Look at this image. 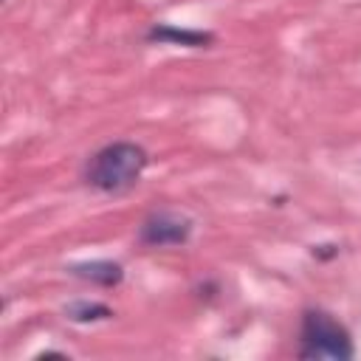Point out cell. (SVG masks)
Here are the masks:
<instances>
[{
    "label": "cell",
    "mask_w": 361,
    "mask_h": 361,
    "mask_svg": "<svg viewBox=\"0 0 361 361\" xmlns=\"http://www.w3.org/2000/svg\"><path fill=\"white\" fill-rule=\"evenodd\" d=\"M147 39L152 42H175V45H186V48H200L206 42H212L214 37L206 31H192V28H175V25H152Z\"/></svg>",
    "instance_id": "obj_4"
},
{
    "label": "cell",
    "mask_w": 361,
    "mask_h": 361,
    "mask_svg": "<svg viewBox=\"0 0 361 361\" xmlns=\"http://www.w3.org/2000/svg\"><path fill=\"white\" fill-rule=\"evenodd\" d=\"M189 231H192V223L186 217H178V214H169V212H158V214L144 220L138 237L147 245H180V243L189 240Z\"/></svg>",
    "instance_id": "obj_3"
},
{
    "label": "cell",
    "mask_w": 361,
    "mask_h": 361,
    "mask_svg": "<svg viewBox=\"0 0 361 361\" xmlns=\"http://www.w3.org/2000/svg\"><path fill=\"white\" fill-rule=\"evenodd\" d=\"M302 358H333L347 361L353 358L350 333L322 310H307L302 319Z\"/></svg>",
    "instance_id": "obj_2"
},
{
    "label": "cell",
    "mask_w": 361,
    "mask_h": 361,
    "mask_svg": "<svg viewBox=\"0 0 361 361\" xmlns=\"http://www.w3.org/2000/svg\"><path fill=\"white\" fill-rule=\"evenodd\" d=\"M68 316L73 322H96V319H110V307L104 305H87V302H79V305H71L68 307Z\"/></svg>",
    "instance_id": "obj_6"
},
{
    "label": "cell",
    "mask_w": 361,
    "mask_h": 361,
    "mask_svg": "<svg viewBox=\"0 0 361 361\" xmlns=\"http://www.w3.org/2000/svg\"><path fill=\"white\" fill-rule=\"evenodd\" d=\"M147 166V152L138 144L116 141L99 149L87 164V183L102 192H124L130 189Z\"/></svg>",
    "instance_id": "obj_1"
},
{
    "label": "cell",
    "mask_w": 361,
    "mask_h": 361,
    "mask_svg": "<svg viewBox=\"0 0 361 361\" xmlns=\"http://www.w3.org/2000/svg\"><path fill=\"white\" fill-rule=\"evenodd\" d=\"M71 274H76V276H82V279H90V282H96V285H107V288H110V285H118L121 276H124L121 265H118V262H110V259H96V262L73 265Z\"/></svg>",
    "instance_id": "obj_5"
}]
</instances>
